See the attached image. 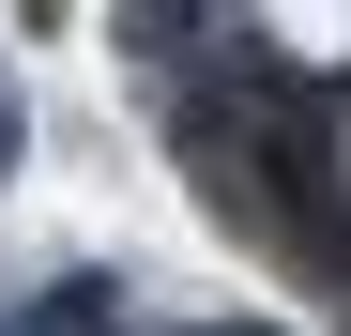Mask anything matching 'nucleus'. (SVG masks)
<instances>
[{
	"mask_svg": "<svg viewBox=\"0 0 351 336\" xmlns=\"http://www.w3.org/2000/svg\"><path fill=\"white\" fill-rule=\"evenodd\" d=\"M16 336H123V321H107V291H46V306H31Z\"/></svg>",
	"mask_w": 351,
	"mask_h": 336,
	"instance_id": "1",
	"label": "nucleus"
}]
</instances>
